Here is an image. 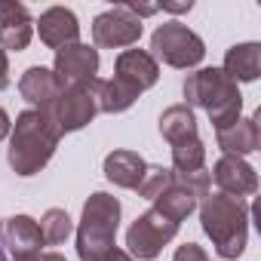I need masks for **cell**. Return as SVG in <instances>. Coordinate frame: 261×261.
I'll use <instances>...</instances> for the list:
<instances>
[{"mask_svg": "<svg viewBox=\"0 0 261 261\" xmlns=\"http://www.w3.org/2000/svg\"><path fill=\"white\" fill-rule=\"evenodd\" d=\"M59 139H62V133L56 129L49 111H34V108L22 111L10 133V151H7L13 172L22 178L37 175L53 160Z\"/></svg>", "mask_w": 261, "mask_h": 261, "instance_id": "obj_1", "label": "cell"}, {"mask_svg": "<svg viewBox=\"0 0 261 261\" xmlns=\"http://www.w3.org/2000/svg\"><path fill=\"white\" fill-rule=\"evenodd\" d=\"M200 224L206 230V237L212 240L218 258L233 261L243 255L246 249V237H249V203L240 197H227V194H209L200 206Z\"/></svg>", "mask_w": 261, "mask_h": 261, "instance_id": "obj_2", "label": "cell"}, {"mask_svg": "<svg viewBox=\"0 0 261 261\" xmlns=\"http://www.w3.org/2000/svg\"><path fill=\"white\" fill-rule=\"evenodd\" d=\"M185 101L188 108H203L215 129H224L240 120L243 95L240 86L221 68H200L185 80Z\"/></svg>", "mask_w": 261, "mask_h": 261, "instance_id": "obj_3", "label": "cell"}, {"mask_svg": "<svg viewBox=\"0 0 261 261\" xmlns=\"http://www.w3.org/2000/svg\"><path fill=\"white\" fill-rule=\"evenodd\" d=\"M120 200L95 191L83 203L80 227H77V258L80 261H105L117 249V227H120Z\"/></svg>", "mask_w": 261, "mask_h": 261, "instance_id": "obj_4", "label": "cell"}, {"mask_svg": "<svg viewBox=\"0 0 261 261\" xmlns=\"http://www.w3.org/2000/svg\"><path fill=\"white\" fill-rule=\"evenodd\" d=\"M98 86H101V80L89 77V80L71 83L59 92V98L49 108V117H53V123L62 136L77 133V129L92 123V117L98 114Z\"/></svg>", "mask_w": 261, "mask_h": 261, "instance_id": "obj_5", "label": "cell"}, {"mask_svg": "<svg viewBox=\"0 0 261 261\" xmlns=\"http://www.w3.org/2000/svg\"><path fill=\"white\" fill-rule=\"evenodd\" d=\"M151 56L166 62L169 68H194L206 56V43L200 40V34H194L181 22H163L151 34Z\"/></svg>", "mask_w": 261, "mask_h": 261, "instance_id": "obj_6", "label": "cell"}, {"mask_svg": "<svg viewBox=\"0 0 261 261\" xmlns=\"http://www.w3.org/2000/svg\"><path fill=\"white\" fill-rule=\"evenodd\" d=\"M175 233H178V224H172L160 212L148 209L145 215H139L133 224H129V230H126V249H129V255L139 258V261H154Z\"/></svg>", "mask_w": 261, "mask_h": 261, "instance_id": "obj_7", "label": "cell"}, {"mask_svg": "<svg viewBox=\"0 0 261 261\" xmlns=\"http://www.w3.org/2000/svg\"><path fill=\"white\" fill-rule=\"evenodd\" d=\"M142 31H145L142 19L133 16L123 4L105 10L92 19V40H95V46H105V49L136 46L142 40Z\"/></svg>", "mask_w": 261, "mask_h": 261, "instance_id": "obj_8", "label": "cell"}, {"mask_svg": "<svg viewBox=\"0 0 261 261\" xmlns=\"http://www.w3.org/2000/svg\"><path fill=\"white\" fill-rule=\"evenodd\" d=\"M98 71V49L86 46V43H71V46H62L56 49V62H53V74L59 80V86H71V83H80V80H89L95 77Z\"/></svg>", "mask_w": 261, "mask_h": 261, "instance_id": "obj_9", "label": "cell"}, {"mask_svg": "<svg viewBox=\"0 0 261 261\" xmlns=\"http://www.w3.org/2000/svg\"><path fill=\"white\" fill-rule=\"evenodd\" d=\"M4 246L13 261H34L43 249V233L40 224L31 215H13L4 221Z\"/></svg>", "mask_w": 261, "mask_h": 261, "instance_id": "obj_10", "label": "cell"}, {"mask_svg": "<svg viewBox=\"0 0 261 261\" xmlns=\"http://www.w3.org/2000/svg\"><path fill=\"white\" fill-rule=\"evenodd\" d=\"M209 175L215 178V185L227 197H240L243 200V197H252L258 191V175H255V169L243 157H227L224 154L221 160H215Z\"/></svg>", "mask_w": 261, "mask_h": 261, "instance_id": "obj_11", "label": "cell"}, {"mask_svg": "<svg viewBox=\"0 0 261 261\" xmlns=\"http://www.w3.org/2000/svg\"><path fill=\"white\" fill-rule=\"evenodd\" d=\"M114 77L126 80V83H133L139 92L151 89L157 80H160V65L157 59L148 53V49H123L114 62Z\"/></svg>", "mask_w": 261, "mask_h": 261, "instance_id": "obj_12", "label": "cell"}, {"mask_svg": "<svg viewBox=\"0 0 261 261\" xmlns=\"http://www.w3.org/2000/svg\"><path fill=\"white\" fill-rule=\"evenodd\" d=\"M37 31H40V40H43L49 49H62V46L77 43V37H80V22H77V16H74L71 10H65V7H49L46 13H40Z\"/></svg>", "mask_w": 261, "mask_h": 261, "instance_id": "obj_13", "label": "cell"}, {"mask_svg": "<svg viewBox=\"0 0 261 261\" xmlns=\"http://www.w3.org/2000/svg\"><path fill=\"white\" fill-rule=\"evenodd\" d=\"M19 92H22V98H25L34 111H49L53 101L59 98L62 86H59L53 68L34 65V68H28V71L22 74V80H19Z\"/></svg>", "mask_w": 261, "mask_h": 261, "instance_id": "obj_14", "label": "cell"}, {"mask_svg": "<svg viewBox=\"0 0 261 261\" xmlns=\"http://www.w3.org/2000/svg\"><path fill=\"white\" fill-rule=\"evenodd\" d=\"M215 139H218V148L227 157H246V154L258 151V145H261L258 120L255 117H240L237 123H230L224 129H215Z\"/></svg>", "mask_w": 261, "mask_h": 261, "instance_id": "obj_15", "label": "cell"}, {"mask_svg": "<svg viewBox=\"0 0 261 261\" xmlns=\"http://www.w3.org/2000/svg\"><path fill=\"white\" fill-rule=\"evenodd\" d=\"M145 169H148V163L136 151H111L105 157V178L117 188H126V191H136L142 185Z\"/></svg>", "mask_w": 261, "mask_h": 261, "instance_id": "obj_16", "label": "cell"}, {"mask_svg": "<svg viewBox=\"0 0 261 261\" xmlns=\"http://www.w3.org/2000/svg\"><path fill=\"white\" fill-rule=\"evenodd\" d=\"M233 83H252L261 74V46L258 43H237L227 49L224 56V68H221Z\"/></svg>", "mask_w": 261, "mask_h": 261, "instance_id": "obj_17", "label": "cell"}, {"mask_svg": "<svg viewBox=\"0 0 261 261\" xmlns=\"http://www.w3.org/2000/svg\"><path fill=\"white\" fill-rule=\"evenodd\" d=\"M160 136L169 142V145H178L185 139H194L197 136V117L188 105H172L160 114Z\"/></svg>", "mask_w": 261, "mask_h": 261, "instance_id": "obj_18", "label": "cell"}, {"mask_svg": "<svg viewBox=\"0 0 261 261\" xmlns=\"http://www.w3.org/2000/svg\"><path fill=\"white\" fill-rule=\"evenodd\" d=\"M197 203H200V200H197L191 191H185L181 185L172 181V188L163 191V194L154 200V212H160V215L169 218L172 224H181L185 218H191V215L197 212Z\"/></svg>", "mask_w": 261, "mask_h": 261, "instance_id": "obj_19", "label": "cell"}, {"mask_svg": "<svg viewBox=\"0 0 261 261\" xmlns=\"http://www.w3.org/2000/svg\"><path fill=\"white\" fill-rule=\"evenodd\" d=\"M139 89L133 83H126L120 77L114 80H101L98 86V111L101 114H120V111H129L136 101H139Z\"/></svg>", "mask_w": 261, "mask_h": 261, "instance_id": "obj_20", "label": "cell"}, {"mask_svg": "<svg viewBox=\"0 0 261 261\" xmlns=\"http://www.w3.org/2000/svg\"><path fill=\"white\" fill-rule=\"evenodd\" d=\"M197 169H206V148L200 136L172 145V172H197Z\"/></svg>", "mask_w": 261, "mask_h": 261, "instance_id": "obj_21", "label": "cell"}, {"mask_svg": "<svg viewBox=\"0 0 261 261\" xmlns=\"http://www.w3.org/2000/svg\"><path fill=\"white\" fill-rule=\"evenodd\" d=\"M74 230V221L65 209H46L43 218H40V233H43V243L49 246H62Z\"/></svg>", "mask_w": 261, "mask_h": 261, "instance_id": "obj_22", "label": "cell"}, {"mask_svg": "<svg viewBox=\"0 0 261 261\" xmlns=\"http://www.w3.org/2000/svg\"><path fill=\"white\" fill-rule=\"evenodd\" d=\"M31 34H34V22H31V19L4 22V25H0V49H4V53H7V49L22 53V49H28Z\"/></svg>", "mask_w": 261, "mask_h": 261, "instance_id": "obj_23", "label": "cell"}, {"mask_svg": "<svg viewBox=\"0 0 261 261\" xmlns=\"http://www.w3.org/2000/svg\"><path fill=\"white\" fill-rule=\"evenodd\" d=\"M172 181H175V172H172V169H166V166H148V169H145V178H142V185H139L136 191H139V197H145V200H157L163 191L172 188Z\"/></svg>", "mask_w": 261, "mask_h": 261, "instance_id": "obj_24", "label": "cell"}, {"mask_svg": "<svg viewBox=\"0 0 261 261\" xmlns=\"http://www.w3.org/2000/svg\"><path fill=\"white\" fill-rule=\"evenodd\" d=\"M175 185H181L185 191H191L197 200H206V197H209L212 175H209V169H197V172H175Z\"/></svg>", "mask_w": 261, "mask_h": 261, "instance_id": "obj_25", "label": "cell"}, {"mask_svg": "<svg viewBox=\"0 0 261 261\" xmlns=\"http://www.w3.org/2000/svg\"><path fill=\"white\" fill-rule=\"evenodd\" d=\"M19 19H31L28 7L16 4V0H0V25L4 22H19Z\"/></svg>", "mask_w": 261, "mask_h": 261, "instance_id": "obj_26", "label": "cell"}, {"mask_svg": "<svg viewBox=\"0 0 261 261\" xmlns=\"http://www.w3.org/2000/svg\"><path fill=\"white\" fill-rule=\"evenodd\" d=\"M172 261H209V255H206L203 246H197V243H185V246L175 249Z\"/></svg>", "mask_w": 261, "mask_h": 261, "instance_id": "obj_27", "label": "cell"}, {"mask_svg": "<svg viewBox=\"0 0 261 261\" xmlns=\"http://www.w3.org/2000/svg\"><path fill=\"white\" fill-rule=\"evenodd\" d=\"M10 86V59H7V53L0 49V92H4Z\"/></svg>", "mask_w": 261, "mask_h": 261, "instance_id": "obj_28", "label": "cell"}, {"mask_svg": "<svg viewBox=\"0 0 261 261\" xmlns=\"http://www.w3.org/2000/svg\"><path fill=\"white\" fill-rule=\"evenodd\" d=\"M10 126H13V120H10V114L0 108V139H7L10 136Z\"/></svg>", "mask_w": 261, "mask_h": 261, "instance_id": "obj_29", "label": "cell"}, {"mask_svg": "<svg viewBox=\"0 0 261 261\" xmlns=\"http://www.w3.org/2000/svg\"><path fill=\"white\" fill-rule=\"evenodd\" d=\"M194 4H191V0H188V4H166V0H163V4H160V10H169V13H188Z\"/></svg>", "mask_w": 261, "mask_h": 261, "instance_id": "obj_30", "label": "cell"}, {"mask_svg": "<svg viewBox=\"0 0 261 261\" xmlns=\"http://www.w3.org/2000/svg\"><path fill=\"white\" fill-rule=\"evenodd\" d=\"M105 261H136V258L129 255V252H123V249H114V252H111V255H108Z\"/></svg>", "mask_w": 261, "mask_h": 261, "instance_id": "obj_31", "label": "cell"}, {"mask_svg": "<svg viewBox=\"0 0 261 261\" xmlns=\"http://www.w3.org/2000/svg\"><path fill=\"white\" fill-rule=\"evenodd\" d=\"M0 261H4V230H0Z\"/></svg>", "mask_w": 261, "mask_h": 261, "instance_id": "obj_32", "label": "cell"}]
</instances>
